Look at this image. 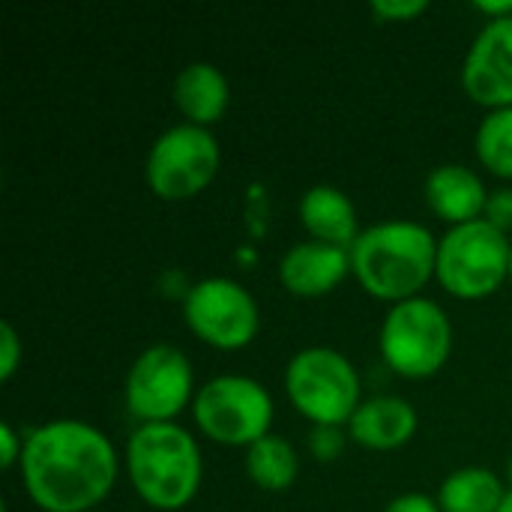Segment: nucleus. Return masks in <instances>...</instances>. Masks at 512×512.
Segmentation results:
<instances>
[{"mask_svg":"<svg viewBox=\"0 0 512 512\" xmlns=\"http://www.w3.org/2000/svg\"><path fill=\"white\" fill-rule=\"evenodd\" d=\"M21 480L45 512H90L114 489L117 450L84 420H51L24 438Z\"/></svg>","mask_w":512,"mask_h":512,"instance_id":"1","label":"nucleus"},{"mask_svg":"<svg viewBox=\"0 0 512 512\" xmlns=\"http://www.w3.org/2000/svg\"><path fill=\"white\" fill-rule=\"evenodd\" d=\"M183 318L201 342L219 351L246 348L261 327L255 297L228 276H210L195 282L186 291Z\"/></svg>","mask_w":512,"mask_h":512,"instance_id":"9","label":"nucleus"},{"mask_svg":"<svg viewBox=\"0 0 512 512\" xmlns=\"http://www.w3.org/2000/svg\"><path fill=\"white\" fill-rule=\"evenodd\" d=\"M198 429L225 447H252L270 435L273 399L249 375H216L210 378L192 402Z\"/></svg>","mask_w":512,"mask_h":512,"instance_id":"7","label":"nucleus"},{"mask_svg":"<svg viewBox=\"0 0 512 512\" xmlns=\"http://www.w3.org/2000/svg\"><path fill=\"white\" fill-rule=\"evenodd\" d=\"M486 183L474 168L465 165H438L426 177V204L450 225H465L483 219L486 213Z\"/></svg>","mask_w":512,"mask_h":512,"instance_id":"14","label":"nucleus"},{"mask_svg":"<svg viewBox=\"0 0 512 512\" xmlns=\"http://www.w3.org/2000/svg\"><path fill=\"white\" fill-rule=\"evenodd\" d=\"M0 444H3V450H0V468H3V471H9L15 462L21 465L24 438L18 441V435H15V429H12L9 423H3V426H0Z\"/></svg>","mask_w":512,"mask_h":512,"instance_id":"25","label":"nucleus"},{"mask_svg":"<svg viewBox=\"0 0 512 512\" xmlns=\"http://www.w3.org/2000/svg\"><path fill=\"white\" fill-rule=\"evenodd\" d=\"M426 9V0H372V15L378 21H411Z\"/></svg>","mask_w":512,"mask_h":512,"instance_id":"22","label":"nucleus"},{"mask_svg":"<svg viewBox=\"0 0 512 512\" xmlns=\"http://www.w3.org/2000/svg\"><path fill=\"white\" fill-rule=\"evenodd\" d=\"M474 147L492 174L512 180V108H495L483 117Z\"/></svg>","mask_w":512,"mask_h":512,"instance_id":"19","label":"nucleus"},{"mask_svg":"<svg viewBox=\"0 0 512 512\" xmlns=\"http://www.w3.org/2000/svg\"><path fill=\"white\" fill-rule=\"evenodd\" d=\"M351 273L372 297L393 306L420 297L438 273V240L426 225L408 219L369 225L351 246Z\"/></svg>","mask_w":512,"mask_h":512,"instance_id":"2","label":"nucleus"},{"mask_svg":"<svg viewBox=\"0 0 512 512\" xmlns=\"http://www.w3.org/2000/svg\"><path fill=\"white\" fill-rule=\"evenodd\" d=\"M300 222L318 240L351 249L360 237V219L354 201L336 186H312L300 198Z\"/></svg>","mask_w":512,"mask_h":512,"instance_id":"15","label":"nucleus"},{"mask_svg":"<svg viewBox=\"0 0 512 512\" xmlns=\"http://www.w3.org/2000/svg\"><path fill=\"white\" fill-rule=\"evenodd\" d=\"M126 471L138 498L162 512L189 507L201 489L198 441L177 423H141L126 444Z\"/></svg>","mask_w":512,"mask_h":512,"instance_id":"3","label":"nucleus"},{"mask_svg":"<svg viewBox=\"0 0 512 512\" xmlns=\"http://www.w3.org/2000/svg\"><path fill=\"white\" fill-rule=\"evenodd\" d=\"M498 512H512V489L507 492V498H504V504H501V510Z\"/></svg>","mask_w":512,"mask_h":512,"instance_id":"27","label":"nucleus"},{"mask_svg":"<svg viewBox=\"0 0 512 512\" xmlns=\"http://www.w3.org/2000/svg\"><path fill=\"white\" fill-rule=\"evenodd\" d=\"M420 417L417 408L402 396H375L366 399L348 423L351 441L366 450H399L417 435Z\"/></svg>","mask_w":512,"mask_h":512,"instance_id":"13","label":"nucleus"},{"mask_svg":"<svg viewBox=\"0 0 512 512\" xmlns=\"http://www.w3.org/2000/svg\"><path fill=\"white\" fill-rule=\"evenodd\" d=\"M21 357H24L21 336H18V330H15L9 321H3V324H0V378H3V381H9V378L15 375Z\"/></svg>","mask_w":512,"mask_h":512,"instance_id":"21","label":"nucleus"},{"mask_svg":"<svg viewBox=\"0 0 512 512\" xmlns=\"http://www.w3.org/2000/svg\"><path fill=\"white\" fill-rule=\"evenodd\" d=\"M462 84L465 93L489 111L512 108V15L486 21L474 36L465 54Z\"/></svg>","mask_w":512,"mask_h":512,"instance_id":"11","label":"nucleus"},{"mask_svg":"<svg viewBox=\"0 0 512 512\" xmlns=\"http://www.w3.org/2000/svg\"><path fill=\"white\" fill-rule=\"evenodd\" d=\"M348 435L339 426H315L309 435V450L318 462H333L342 456Z\"/></svg>","mask_w":512,"mask_h":512,"instance_id":"20","label":"nucleus"},{"mask_svg":"<svg viewBox=\"0 0 512 512\" xmlns=\"http://www.w3.org/2000/svg\"><path fill=\"white\" fill-rule=\"evenodd\" d=\"M512 243L486 219L453 225L438 240V282L459 300H483L510 279Z\"/></svg>","mask_w":512,"mask_h":512,"instance_id":"5","label":"nucleus"},{"mask_svg":"<svg viewBox=\"0 0 512 512\" xmlns=\"http://www.w3.org/2000/svg\"><path fill=\"white\" fill-rule=\"evenodd\" d=\"M231 99V87L228 78L219 66L213 63H189L177 72L174 78V102L180 108V114L186 117V123L195 126H210L216 123Z\"/></svg>","mask_w":512,"mask_h":512,"instance_id":"16","label":"nucleus"},{"mask_svg":"<svg viewBox=\"0 0 512 512\" xmlns=\"http://www.w3.org/2000/svg\"><path fill=\"white\" fill-rule=\"evenodd\" d=\"M384 512H444L438 501H432L429 495H420V492H408V495H399L393 498Z\"/></svg>","mask_w":512,"mask_h":512,"instance_id":"24","label":"nucleus"},{"mask_svg":"<svg viewBox=\"0 0 512 512\" xmlns=\"http://www.w3.org/2000/svg\"><path fill=\"white\" fill-rule=\"evenodd\" d=\"M510 279H512V249H510Z\"/></svg>","mask_w":512,"mask_h":512,"instance_id":"29","label":"nucleus"},{"mask_svg":"<svg viewBox=\"0 0 512 512\" xmlns=\"http://www.w3.org/2000/svg\"><path fill=\"white\" fill-rule=\"evenodd\" d=\"M246 474L264 492H285L300 474V456L282 435H264L246 447Z\"/></svg>","mask_w":512,"mask_h":512,"instance_id":"18","label":"nucleus"},{"mask_svg":"<svg viewBox=\"0 0 512 512\" xmlns=\"http://www.w3.org/2000/svg\"><path fill=\"white\" fill-rule=\"evenodd\" d=\"M486 222H492L495 228H501L504 234L512 228V189H495L486 201Z\"/></svg>","mask_w":512,"mask_h":512,"instance_id":"23","label":"nucleus"},{"mask_svg":"<svg viewBox=\"0 0 512 512\" xmlns=\"http://www.w3.org/2000/svg\"><path fill=\"white\" fill-rule=\"evenodd\" d=\"M90 512H96V510H90Z\"/></svg>","mask_w":512,"mask_h":512,"instance_id":"30","label":"nucleus"},{"mask_svg":"<svg viewBox=\"0 0 512 512\" xmlns=\"http://www.w3.org/2000/svg\"><path fill=\"white\" fill-rule=\"evenodd\" d=\"M291 405L315 426L351 423L360 402V375L354 363L336 348H303L285 369Z\"/></svg>","mask_w":512,"mask_h":512,"instance_id":"4","label":"nucleus"},{"mask_svg":"<svg viewBox=\"0 0 512 512\" xmlns=\"http://www.w3.org/2000/svg\"><path fill=\"white\" fill-rule=\"evenodd\" d=\"M195 372L189 357L174 345H153L141 351L126 375V408L141 423H174V417L195 402Z\"/></svg>","mask_w":512,"mask_h":512,"instance_id":"10","label":"nucleus"},{"mask_svg":"<svg viewBox=\"0 0 512 512\" xmlns=\"http://www.w3.org/2000/svg\"><path fill=\"white\" fill-rule=\"evenodd\" d=\"M507 492L495 471L489 468H459L453 471L438 492V504L444 512H498Z\"/></svg>","mask_w":512,"mask_h":512,"instance_id":"17","label":"nucleus"},{"mask_svg":"<svg viewBox=\"0 0 512 512\" xmlns=\"http://www.w3.org/2000/svg\"><path fill=\"white\" fill-rule=\"evenodd\" d=\"M219 141L210 129L177 123L165 129L147 153V186L165 201H186L204 192L219 174Z\"/></svg>","mask_w":512,"mask_h":512,"instance_id":"8","label":"nucleus"},{"mask_svg":"<svg viewBox=\"0 0 512 512\" xmlns=\"http://www.w3.org/2000/svg\"><path fill=\"white\" fill-rule=\"evenodd\" d=\"M453 351V321L429 297L396 303L381 324V354L402 378H432Z\"/></svg>","mask_w":512,"mask_h":512,"instance_id":"6","label":"nucleus"},{"mask_svg":"<svg viewBox=\"0 0 512 512\" xmlns=\"http://www.w3.org/2000/svg\"><path fill=\"white\" fill-rule=\"evenodd\" d=\"M483 15H489V21L495 18H510L512 15V0H477L474 3Z\"/></svg>","mask_w":512,"mask_h":512,"instance_id":"26","label":"nucleus"},{"mask_svg":"<svg viewBox=\"0 0 512 512\" xmlns=\"http://www.w3.org/2000/svg\"><path fill=\"white\" fill-rule=\"evenodd\" d=\"M351 273V249L303 240L279 261V282L297 297H324Z\"/></svg>","mask_w":512,"mask_h":512,"instance_id":"12","label":"nucleus"},{"mask_svg":"<svg viewBox=\"0 0 512 512\" xmlns=\"http://www.w3.org/2000/svg\"><path fill=\"white\" fill-rule=\"evenodd\" d=\"M507 480H510V486H512V459H510V465H507Z\"/></svg>","mask_w":512,"mask_h":512,"instance_id":"28","label":"nucleus"}]
</instances>
